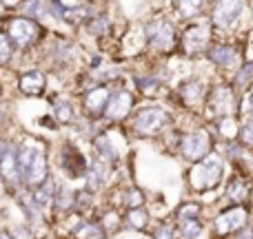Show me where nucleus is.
I'll use <instances>...</instances> for the list:
<instances>
[{
  "label": "nucleus",
  "mask_w": 253,
  "mask_h": 239,
  "mask_svg": "<svg viewBox=\"0 0 253 239\" xmlns=\"http://www.w3.org/2000/svg\"><path fill=\"white\" fill-rule=\"evenodd\" d=\"M18 171H20L22 188L36 191L51 177V162H49L47 139L36 135H20L16 139Z\"/></svg>",
  "instance_id": "obj_1"
},
{
  "label": "nucleus",
  "mask_w": 253,
  "mask_h": 239,
  "mask_svg": "<svg viewBox=\"0 0 253 239\" xmlns=\"http://www.w3.org/2000/svg\"><path fill=\"white\" fill-rule=\"evenodd\" d=\"M142 29L144 49L149 56L158 58V60H167L178 53V34L180 27L167 13H153L147 20L140 22Z\"/></svg>",
  "instance_id": "obj_2"
},
{
  "label": "nucleus",
  "mask_w": 253,
  "mask_h": 239,
  "mask_svg": "<svg viewBox=\"0 0 253 239\" xmlns=\"http://www.w3.org/2000/svg\"><path fill=\"white\" fill-rule=\"evenodd\" d=\"M224 182H227V160L218 148L207 157H202L200 162L189 164L187 173H184V184L193 195L215 193Z\"/></svg>",
  "instance_id": "obj_3"
},
{
  "label": "nucleus",
  "mask_w": 253,
  "mask_h": 239,
  "mask_svg": "<svg viewBox=\"0 0 253 239\" xmlns=\"http://www.w3.org/2000/svg\"><path fill=\"white\" fill-rule=\"evenodd\" d=\"M0 29L9 35L18 56H27L29 51H40V47H42L44 40L51 34L49 27H44L42 22L31 20V18L20 16V13H4V16H0Z\"/></svg>",
  "instance_id": "obj_4"
},
{
  "label": "nucleus",
  "mask_w": 253,
  "mask_h": 239,
  "mask_svg": "<svg viewBox=\"0 0 253 239\" xmlns=\"http://www.w3.org/2000/svg\"><path fill=\"white\" fill-rule=\"evenodd\" d=\"M173 126V115L162 104H142L133 111V115L125 124L129 137L138 139H160L167 131Z\"/></svg>",
  "instance_id": "obj_5"
},
{
  "label": "nucleus",
  "mask_w": 253,
  "mask_h": 239,
  "mask_svg": "<svg viewBox=\"0 0 253 239\" xmlns=\"http://www.w3.org/2000/svg\"><path fill=\"white\" fill-rule=\"evenodd\" d=\"M44 58V65L58 75L65 73H74L76 67L80 62V47L71 35L65 34H56L51 31L49 38L44 40V44L40 47Z\"/></svg>",
  "instance_id": "obj_6"
},
{
  "label": "nucleus",
  "mask_w": 253,
  "mask_h": 239,
  "mask_svg": "<svg viewBox=\"0 0 253 239\" xmlns=\"http://www.w3.org/2000/svg\"><path fill=\"white\" fill-rule=\"evenodd\" d=\"M218 148V139H215L213 131L207 122L189 129H180L178 144H175V155L180 160H184L187 164L200 162L202 157H207L209 153H213Z\"/></svg>",
  "instance_id": "obj_7"
},
{
  "label": "nucleus",
  "mask_w": 253,
  "mask_h": 239,
  "mask_svg": "<svg viewBox=\"0 0 253 239\" xmlns=\"http://www.w3.org/2000/svg\"><path fill=\"white\" fill-rule=\"evenodd\" d=\"M213 40H215V34L209 18L189 22V25H180L178 53L175 56L182 58V60H200V58L207 56Z\"/></svg>",
  "instance_id": "obj_8"
},
{
  "label": "nucleus",
  "mask_w": 253,
  "mask_h": 239,
  "mask_svg": "<svg viewBox=\"0 0 253 239\" xmlns=\"http://www.w3.org/2000/svg\"><path fill=\"white\" fill-rule=\"evenodd\" d=\"M247 9H249V2H242V0H218V2H211L207 18H209L211 27H213L215 38H233L242 29Z\"/></svg>",
  "instance_id": "obj_9"
},
{
  "label": "nucleus",
  "mask_w": 253,
  "mask_h": 239,
  "mask_svg": "<svg viewBox=\"0 0 253 239\" xmlns=\"http://www.w3.org/2000/svg\"><path fill=\"white\" fill-rule=\"evenodd\" d=\"M211 82L202 75H187L182 78L173 89H171V98L175 100V106L184 111L189 115H198L202 120L205 113V104L209 98Z\"/></svg>",
  "instance_id": "obj_10"
},
{
  "label": "nucleus",
  "mask_w": 253,
  "mask_h": 239,
  "mask_svg": "<svg viewBox=\"0 0 253 239\" xmlns=\"http://www.w3.org/2000/svg\"><path fill=\"white\" fill-rule=\"evenodd\" d=\"M238 111H240V96L233 91L229 80L211 82L209 98H207V104H205V113H202V122L211 124V122L222 120V118H238Z\"/></svg>",
  "instance_id": "obj_11"
},
{
  "label": "nucleus",
  "mask_w": 253,
  "mask_h": 239,
  "mask_svg": "<svg viewBox=\"0 0 253 239\" xmlns=\"http://www.w3.org/2000/svg\"><path fill=\"white\" fill-rule=\"evenodd\" d=\"M251 217H253L251 206H236V204L222 206L209 222L211 239H233L238 233L249 226Z\"/></svg>",
  "instance_id": "obj_12"
},
{
  "label": "nucleus",
  "mask_w": 253,
  "mask_h": 239,
  "mask_svg": "<svg viewBox=\"0 0 253 239\" xmlns=\"http://www.w3.org/2000/svg\"><path fill=\"white\" fill-rule=\"evenodd\" d=\"M205 60L213 67L218 73L231 78L242 65H245V44L233 38H215L207 51Z\"/></svg>",
  "instance_id": "obj_13"
},
{
  "label": "nucleus",
  "mask_w": 253,
  "mask_h": 239,
  "mask_svg": "<svg viewBox=\"0 0 253 239\" xmlns=\"http://www.w3.org/2000/svg\"><path fill=\"white\" fill-rule=\"evenodd\" d=\"M58 155V171L67 182H84L91 164V155L80 148L76 139H62L56 148Z\"/></svg>",
  "instance_id": "obj_14"
},
{
  "label": "nucleus",
  "mask_w": 253,
  "mask_h": 239,
  "mask_svg": "<svg viewBox=\"0 0 253 239\" xmlns=\"http://www.w3.org/2000/svg\"><path fill=\"white\" fill-rule=\"evenodd\" d=\"M135 109H138V98H135V93L131 91V89L116 84L114 91H111L107 111H105V115H102V122H105L107 126H125L131 115H133Z\"/></svg>",
  "instance_id": "obj_15"
},
{
  "label": "nucleus",
  "mask_w": 253,
  "mask_h": 239,
  "mask_svg": "<svg viewBox=\"0 0 253 239\" xmlns=\"http://www.w3.org/2000/svg\"><path fill=\"white\" fill-rule=\"evenodd\" d=\"M111 91H114V87L100 84V87H91L87 91L78 93L80 118H84L87 122H102V115H105L107 104H109Z\"/></svg>",
  "instance_id": "obj_16"
},
{
  "label": "nucleus",
  "mask_w": 253,
  "mask_h": 239,
  "mask_svg": "<svg viewBox=\"0 0 253 239\" xmlns=\"http://www.w3.org/2000/svg\"><path fill=\"white\" fill-rule=\"evenodd\" d=\"M0 182L9 188V193H16L20 184V171H18V153L16 139L9 135H0Z\"/></svg>",
  "instance_id": "obj_17"
},
{
  "label": "nucleus",
  "mask_w": 253,
  "mask_h": 239,
  "mask_svg": "<svg viewBox=\"0 0 253 239\" xmlns=\"http://www.w3.org/2000/svg\"><path fill=\"white\" fill-rule=\"evenodd\" d=\"M224 202L236 206H251L253 204V179L247 169H238L229 175L224 182Z\"/></svg>",
  "instance_id": "obj_18"
},
{
  "label": "nucleus",
  "mask_w": 253,
  "mask_h": 239,
  "mask_svg": "<svg viewBox=\"0 0 253 239\" xmlns=\"http://www.w3.org/2000/svg\"><path fill=\"white\" fill-rule=\"evenodd\" d=\"M16 93H20L22 98H42L49 89V75L42 67L34 65L16 73Z\"/></svg>",
  "instance_id": "obj_19"
},
{
  "label": "nucleus",
  "mask_w": 253,
  "mask_h": 239,
  "mask_svg": "<svg viewBox=\"0 0 253 239\" xmlns=\"http://www.w3.org/2000/svg\"><path fill=\"white\" fill-rule=\"evenodd\" d=\"M49 115L56 122L58 126H74L80 120V109L78 102L74 98H69L67 93H58L51 98V104H49Z\"/></svg>",
  "instance_id": "obj_20"
},
{
  "label": "nucleus",
  "mask_w": 253,
  "mask_h": 239,
  "mask_svg": "<svg viewBox=\"0 0 253 239\" xmlns=\"http://www.w3.org/2000/svg\"><path fill=\"white\" fill-rule=\"evenodd\" d=\"M209 4L211 2H202V0H180V2H171L169 4V9H171L169 16L178 22V27L189 25V22H196V20L207 18V13H209Z\"/></svg>",
  "instance_id": "obj_21"
},
{
  "label": "nucleus",
  "mask_w": 253,
  "mask_h": 239,
  "mask_svg": "<svg viewBox=\"0 0 253 239\" xmlns=\"http://www.w3.org/2000/svg\"><path fill=\"white\" fill-rule=\"evenodd\" d=\"M93 219H96L98 226L102 228L107 239L125 233V215H123V210L114 208V206H102V208H98Z\"/></svg>",
  "instance_id": "obj_22"
},
{
  "label": "nucleus",
  "mask_w": 253,
  "mask_h": 239,
  "mask_svg": "<svg viewBox=\"0 0 253 239\" xmlns=\"http://www.w3.org/2000/svg\"><path fill=\"white\" fill-rule=\"evenodd\" d=\"M114 29H116V25H114V18H111L109 11H98L96 16L84 25V34L96 40L98 44H105L107 40L114 35Z\"/></svg>",
  "instance_id": "obj_23"
},
{
  "label": "nucleus",
  "mask_w": 253,
  "mask_h": 239,
  "mask_svg": "<svg viewBox=\"0 0 253 239\" xmlns=\"http://www.w3.org/2000/svg\"><path fill=\"white\" fill-rule=\"evenodd\" d=\"M125 231L135 233V235H147L149 228L153 226V213L149 206L125 210Z\"/></svg>",
  "instance_id": "obj_24"
},
{
  "label": "nucleus",
  "mask_w": 253,
  "mask_h": 239,
  "mask_svg": "<svg viewBox=\"0 0 253 239\" xmlns=\"http://www.w3.org/2000/svg\"><path fill=\"white\" fill-rule=\"evenodd\" d=\"M133 82H135V89H138L140 96H144L147 100H156V98H162L165 96V87L167 84L153 73L151 69L144 71V73H135L133 75Z\"/></svg>",
  "instance_id": "obj_25"
},
{
  "label": "nucleus",
  "mask_w": 253,
  "mask_h": 239,
  "mask_svg": "<svg viewBox=\"0 0 253 239\" xmlns=\"http://www.w3.org/2000/svg\"><path fill=\"white\" fill-rule=\"evenodd\" d=\"M211 131H213L215 139L222 144L227 142H236L238 139V131H240V118H222L211 122Z\"/></svg>",
  "instance_id": "obj_26"
},
{
  "label": "nucleus",
  "mask_w": 253,
  "mask_h": 239,
  "mask_svg": "<svg viewBox=\"0 0 253 239\" xmlns=\"http://www.w3.org/2000/svg\"><path fill=\"white\" fill-rule=\"evenodd\" d=\"M205 215V204L200 200H182L173 208L171 217L173 222H187V219H202Z\"/></svg>",
  "instance_id": "obj_27"
},
{
  "label": "nucleus",
  "mask_w": 253,
  "mask_h": 239,
  "mask_svg": "<svg viewBox=\"0 0 253 239\" xmlns=\"http://www.w3.org/2000/svg\"><path fill=\"white\" fill-rule=\"evenodd\" d=\"M229 84L233 87V91H236L238 96L249 91L253 87V60H245V65L229 78Z\"/></svg>",
  "instance_id": "obj_28"
},
{
  "label": "nucleus",
  "mask_w": 253,
  "mask_h": 239,
  "mask_svg": "<svg viewBox=\"0 0 253 239\" xmlns=\"http://www.w3.org/2000/svg\"><path fill=\"white\" fill-rule=\"evenodd\" d=\"M175 231H178V239H202L207 233L205 219H187V222H173Z\"/></svg>",
  "instance_id": "obj_29"
},
{
  "label": "nucleus",
  "mask_w": 253,
  "mask_h": 239,
  "mask_svg": "<svg viewBox=\"0 0 253 239\" xmlns=\"http://www.w3.org/2000/svg\"><path fill=\"white\" fill-rule=\"evenodd\" d=\"M16 56H18V51H16V47H13V42L9 40V35L0 29V69H9L11 62L16 60Z\"/></svg>",
  "instance_id": "obj_30"
},
{
  "label": "nucleus",
  "mask_w": 253,
  "mask_h": 239,
  "mask_svg": "<svg viewBox=\"0 0 253 239\" xmlns=\"http://www.w3.org/2000/svg\"><path fill=\"white\" fill-rule=\"evenodd\" d=\"M147 235H149V239H178V231H175L173 222L162 219V222L153 224V226L149 228Z\"/></svg>",
  "instance_id": "obj_31"
},
{
  "label": "nucleus",
  "mask_w": 253,
  "mask_h": 239,
  "mask_svg": "<svg viewBox=\"0 0 253 239\" xmlns=\"http://www.w3.org/2000/svg\"><path fill=\"white\" fill-rule=\"evenodd\" d=\"M238 142L253 153V120H240V131H238Z\"/></svg>",
  "instance_id": "obj_32"
},
{
  "label": "nucleus",
  "mask_w": 253,
  "mask_h": 239,
  "mask_svg": "<svg viewBox=\"0 0 253 239\" xmlns=\"http://www.w3.org/2000/svg\"><path fill=\"white\" fill-rule=\"evenodd\" d=\"M238 118L253 120V87L240 96V111H238Z\"/></svg>",
  "instance_id": "obj_33"
},
{
  "label": "nucleus",
  "mask_w": 253,
  "mask_h": 239,
  "mask_svg": "<svg viewBox=\"0 0 253 239\" xmlns=\"http://www.w3.org/2000/svg\"><path fill=\"white\" fill-rule=\"evenodd\" d=\"M9 122H11V104H9L2 98V93H0V135H7L4 129L9 126Z\"/></svg>",
  "instance_id": "obj_34"
},
{
  "label": "nucleus",
  "mask_w": 253,
  "mask_h": 239,
  "mask_svg": "<svg viewBox=\"0 0 253 239\" xmlns=\"http://www.w3.org/2000/svg\"><path fill=\"white\" fill-rule=\"evenodd\" d=\"M249 9H251V13H253V2H249Z\"/></svg>",
  "instance_id": "obj_35"
},
{
  "label": "nucleus",
  "mask_w": 253,
  "mask_h": 239,
  "mask_svg": "<svg viewBox=\"0 0 253 239\" xmlns=\"http://www.w3.org/2000/svg\"><path fill=\"white\" fill-rule=\"evenodd\" d=\"M0 217H2V213H0ZM0 228H2V224H0Z\"/></svg>",
  "instance_id": "obj_36"
}]
</instances>
